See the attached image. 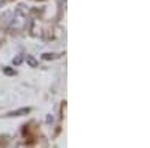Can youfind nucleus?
<instances>
[{"label":"nucleus","mask_w":150,"mask_h":148,"mask_svg":"<svg viewBox=\"0 0 150 148\" xmlns=\"http://www.w3.org/2000/svg\"><path fill=\"white\" fill-rule=\"evenodd\" d=\"M26 26H27V15H26V12L23 11V8H18L14 14H12V18H11V22H9V29L15 30V32H20V30H24Z\"/></svg>","instance_id":"nucleus-1"},{"label":"nucleus","mask_w":150,"mask_h":148,"mask_svg":"<svg viewBox=\"0 0 150 148\" xmlns=\"http://www.w3.org/2000/svg\"><path fill=\"white\" fill-rule=\"evenodd\" d=\"M5 3V0H0V8H2V5Z\"/></svg>","instance_id":"nucleus-2"}]
</instances>
